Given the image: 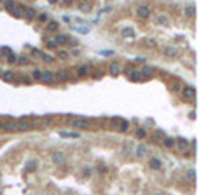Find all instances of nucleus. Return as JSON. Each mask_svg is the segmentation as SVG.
<instances>
[{
	"instance_id": "f257e3e1",
	"label": "nucleus",
	"mask_w": 199,
	"mask_h": 195,
	"mask_svg": "<svg viewBox=\"0 0 199 195\" xmlns=\"http://www.w3.org/2000/svg\"><path fill=\"white\" fill-rule=\"evenodd\" d=\"M72 127L73 129H79V131H86L91 127V122L87 119H82V117H75L72 119Z\"/></svg>"
},
{
	"instance_id": "f03ea898",
	"label": "nucleus",
	"mask_w": 199,
	"mask_h": 195,
	"mask_svg": "<svg viewBox=\"0 0 199 195\" xmlns=\"http://www.w3.org/2000/svg\"><path fill=\"white\" fill-rule=\"evenodd\" d=\"M136 16L140 17V19H149L150 16H152V9H150V5H147V3H142V5H138V9H136Z\"/></svg>"
},
{
	"instance_id": "7ed1b4c3",
	"label": "nucleus",
	"mask_w": 199,
	"mask_h": 195,
	"mask_svg": "<svg viewBox=\"0 0 199 195\" xmlns=\"http://www.w3.org/2000/svg\"><path fill=\"white\" fill-rule=\"evenodd\" d=\"M124 71H126V75H128L129 80H133V82H140V70H138V68H135L133 65H128Z\"/></svg>"
},
{
	"instance_id": "20e7f679",
	"label": "nucleus",
	"mask_w": 199,
	"mask_h": 195,
	"mask_svg": "<svg viewBox=\"0 0 199 195\" xmlns=\"http://www.w3.org/2000/svg\"><path fill=\"white\" fill-rule=\"evenodd\" d=\"M182 96L187 101H194L196 99V89L192 85H185V87H182Z\"/></svg>"
},
{
	"instance_id": "39448f33",
	"label": "nucleus",
	"mask_w": 199,
	"mask_h": 195,
	"mask_svg": "<svg viewBox=\"0 0 199 195\" xmlns=\"http://www.w3.org/2000/svg\"><path fill=\"white\" fill-rule=\"evenodd\" d=\"M52 75H54V80H58V82H68L70 80L68 70H58V71H52Z\"/></svg>"
},
{
	"instance_id": "423d86ee",
	"label": "nucleus",
	"mask_w": 199,
	"mask_h": 195,
	"mask_svg": "<svg viewBox=\"0 0 199 195\" xmlns=\"http://www.w3.org/2000/svg\"><path fill=\"white\" fill-rule=\"evenodd\" d=\"M51 159H52V162H54L56 166H65V162H66V157H65L63 152H52Z\"/></svg>"
},
{
	"instance_id": "0eeeda50",
	"label": "nucleus",
	"mask_w": 199,
	"mask_h": 195,
	"mask_svg": "<svg viewBox=\"0 0 199 195\" xmlns=\"http://www.w3.org/2000/svg\"><path fill=\"white\" fill-rule=\"evenodd\" d=\"M0 78L3 82H14L16 80V73H14V70H3L0 73Z\"/></svg>"
},
{
	"instance_id": "6e6552de",
	"label": "nucleus",
	"mask_w": 199,
	"mask_h": 195,
	"mask_svg": "<svg viewBox=\"0 0 199 195\" xmlns=\"http://www.w3.org/2000/svg\"><path fill=\"white\" fill-rule=\"evenodd\" d=\"M149 167L152 171H161L163 169V160L157 159V157H152V159H149Z\"/></svg>"
},
{
	"instance_id": "1a4fd4ad",
	"label": "nucleus",
	"mask_w": 199,
	"mask_h": 195,
	"mask_svg": "<svg viewBox=\"0 0 199 195\" xmlns=\"http://www.w3.org/2000/svg\"><path fill=\"white\" fill-rule=\"evenodd\" d=\"M16 124H17V131H30V129L33 127V124H31L28 119H21V120H17Z\"/></svg>"
},
{
	"instance_id": "9d476101",
	"label": "nucleus",
	"mask_w": 199,
	"mask_h": 195,
	"mask_svg": "<svg viewBox=\"0 0 199 195\" xmlns=\"http://www.w3.org/2000/svg\"><path fill=\"white\" fill-rule=\"evenodd\" d=\"M152 77H154V70H152V68L145 66V68L140 70V80H149V78H152Z\"/></svg>"
},
{
	"instance_id": "9b49d317",
	"label": "nucleus",
	"mask_w": 199,
	"mask_h": 195,
	"mask_svg": "<svg viewBox=\"0 0 199 195\" xmlns=\"http://www.w3.org/2000/svg\"><path fill=\"white\" fill-rule=\"evenodd\" d=\"M40 82H44V84H54L56 80H54V75H52V71H49V70H42V78H40Z\"/></svg>"
},
{
	"instance_id": "f8f14e48",
	"label": "nucleus",
	"mask_w": 199,
	"mask_h": 195,
	"mask_svg": "<svg viewBox=\"0 0 199 195\" xmlns=\"http://www.w3.org/2000/svg\"><path fill=\"white\" fill-rule=\"evenodd\" d=\"M164 54H166L168 58H177V56L180 54V51H178V47H175V45H168V47H164Z\"/></svg>"
},
{
	"instance_id": "ddd939ff",
	"label": "nucleus",
	"mask_w": 199,
	"mask_h": 195,
	"mask_svg": "<svg viewBox=\"0 0 199 195\" xmlns=\"http://www.w3.org/2000/svg\"><path fill=\"white\" fill-rule=\"evenodd\" d=\"M89 70H91L89 65H80V66H77L75 73H77V77H87L89 75Z\"/></svg>"
},
{
	"instance_id": "4468645a",
	"label": "nucleus",
	"mask_w": 199,
	"mask_h": 195,
	"mask_svg": "<svg viewBox=\"0 0 199 195\" xmlns=\"http://www.w3.org/2000/svg\"><path fill=\"white\" fill-rule=\"evenodd\" d=\"M156 23L161 24V26H168L170 24V16L168 14H157L156 16Z\"/></svg>"
},
{
	"instance_id": "2eb2a0df",
	"label": "nucleus",
	"mask_w": 199,
	"mask_h": 195,
	"mask_svg": "<svg viewBox=\"0 0 199 195\" xmlns=\"http://www.w3.org/2000/svg\"><path fill=\"white\" fill-rule=\"evenodd\" d=\"M68 40H70V37H68V35H65V33H58V35H56V38H54L56 45H66V44H68Z\"/></svg>"
},
{
	"instance_id": "dca6fc26",
	"label": "nucleus",
	"mask_w": 199,
	"mask_h": 195,
	"mask_svg": "<svg viewBox=\"0 0 199 195\" xmlns=\"http://www.w3.org/2000/svg\"><path fill=\"white\" fill-rule=\"evenodd\" d=\"M175 145H177V146H180L184 152H187V148L191 146V141H189V139H185V138H177V139H175Z\"/></svg>"
},
{
	"instance_id": "f3484780",
	"label": "nucleus",
	"mask_w": 199,
	"mask_h": 195,
	"mask_svg": "<svg viewBox=\"0 0 199 195\" xmlns=\"http://www.w3.org/2000/svg\"><path fill=\"white\" fill-rule=\"evenodd\" d=\"M73 30L75 31H79V33H89V30H91V26L89 24H84V23H79V24H73Z\"/></svg>"
},
{
	"instance_id": "a211bd4d",
	"label": "nucleus",
	"mask_w": 199,
	"mask_h": 195,
	"mask_svg": "<svg viewBox=\"0 0 199 195\" xmlns=\"http://www.w3.org/2000/svg\"><path fill=\"white\" fill-rule=\"evenodd\" d=\"M135 153H136V157H145L147 153H149V148L143 145V143H140L138 146H136V150H135Z\"/></svg>"
},
{
	"instance_id": "6ab92c4d",
	"label": "nucleus",
	"mask_w": 199,
	"mask_h": 195,
	"mask_svg": "<svg viewBox=\"0 0 199 195\" xmlns=\"http://www.w3.org/2000/svg\"><path fill=\"white\" fill-rule=\"evenodd\" d=\"M16 63H17L19 66H28V65L31 63V59H30L28 56H24V54H21V56H17V59H16Z\"/></svg>"
},
{
	"instance_id": "aec40b11",
	"label": "nucleus",
	"mask_w": 199,
	"mask_h": 195,
	"mask_svg": "<svg viewBox=\"0 0 199 195\" xmlns=\"http://www.w3.org/2000/svg\"><path fill=\"white\" fill-rule=\"evenodd\" d=\"M108 73L114 75V77H117V75L121 73V66H119L117 63H110V65H108Z\"/></svg>"
},
{
	"instance_id": "412c9836",
	"label": "nucleus",
	"mask_w": 199,
	"mask_h": 195,
	"mask_svg": "<svg viewBox=\"0 0 199 195\" xmlns=\"http://www.w3.org/2000/svg\"><path fill=\"white\" fill-rule=\"evenodd\" d=\"M163 145H164V148H168V150H171V148L177 146V145H175V138H170V136H164Z\"/></svg>"
},
{
	"instance_id": "4be33fe9",
	"label": "nucleus",
	"mask_w": 199,
	"mask_h": 195,
	"mask_svg": "<svg viewBox=\"0 0 199 195\" xmlns=\"http://www.w3.org/2000/svg\"><path fill=\"white\" fill-rule=\"evenodd\" d=\"M45 30L51 31V33H54V31L59 30V23H58V21H49V23L45 24Z\"/></svg>"
},
{
	"instance_id": "5701e85b",
	"label": "nucleus",
	"mask_w": 199,
	"mask_h": 195,
	"mask_svg": "<svg viewBox=\"0 0 199 195\" xmlns=\"http://www.w3.org/2000/svg\"><path fill=\"white\" fill-rule=\"evenodd\" d=\"M121 37H124V38L135 37V30H133L131 26H126V28H122V30H121Z\"/></svg>"
},
{
	"instance_id": "b1692460",
	"label": "nucleus",
	"mask_w": 199,
	"mask_h": 195,
	"mask_svg": "<svg viewBox=\"0 0 199 195\" xmlns=\"http://www.w3.org/2000/svg\"><path fill=\"white\" fill-rule=\"evenodd\" d=\"M24 17H26V19H30V21H31V19H35V17H37L35 9H33V7H26V9H24Z\"/></svg>"
},
{
	"instance_id": "393cba45",
	"label": "nucleus",
	"mask_w": 199,
	"mask_h": 195,
	"mask_svg": "<svg viewBox=\"0 0 199 195\" xmlns=\"http://www.w3.org/2000/svg\"><path fill=\"white\" fill-rule=\"evenodd\" d=\"M3 129H5V131H9V133H14V131H17V124H16V120H9V122H5Z\"/></svg>"
},
{
	"instance_id": "a878e982",
	"label": "nucleus",
	"mask_w": 199,
	"mask_h": 195,
	"mask_svg": "<svg viewBox=\"0 0 199 195\" xmlns=\"http://www.w3.org/2000/svg\"><path fill=\"white\" fill-rule=\"evenodd\" d=\"M37 167H38V162H37L35 159H33V160H28V164H26V171H28V173H35Z\"/></svg>"
},
{
	"instance_id": "bb28decb",
	"label": "nucleus",
	"mask_w": 199,
	"mask_h": 195,
	"mask_svg": "<svg viewBox=\"0 0 199 195\" xmlns=\"http://www.w3.org/2000/svg\"><path fill=\"white\" fill-rule=\"evenodd\" d=\"M40 59H42L44 63H49V65H51V63H54V56H52V54H49V52H42V54H40Z\"/></svg>"
},
{
	"instance_id": "cd10ccee",
	"label": "nucleus",
	"mask_w": 199,
	"mask_h": 195,
	"mask_svg": "<svg viewBox=\"0 0 199 195\" xmlns=\"http://www.w3.org/2000/svg\"><path fill=\"white\" fill-rule=\"evenodd\" d=\"M59 136H61V138H79L80 134L75 133V131H72V133H70V131H59Z\"/></svg>"
},
{
	"instance_id": "c85d7f7f",
	"label": "nucleus",
	"mask_w": 199,
	"mask_h": 195,
	"mask_svg": "<svg viewBox=\"0 0 199 195\" xmlns=\"http://www.w3.org/2000/svg\"><path fill=\"white\" fill-rule=\"evenodd\" d=\"M24 9H26V7H23V5H16L14 10H12V14L17 16V17H23V16H24Z\"/></svg>"
},
{
	"instance_id": "c756f323",
	"label": "nucleus",
	"mask_w": 199,
	"mask_h": 195,
	"mask_svg": "<svg viewBox=\"0 0 199 195\" xmlns=\"http://www.w3.org/2000/svg\"><path fill=\"white\" fill-rule=\"evenodd\" d=\"M135 136H136L138 139L147 138V129H145V127H138V129H136V133H135Z\"/></svg>"
},
{
	"instance_id": "7c9ffc66",
	"label": "nucleus",
	"mask_w": 199,
	"mask_h": 195,
	"mask_svg": "<svg viewBox=\"0 0 199 195\" xmlns=\"http://www.w3.org/2000/svg\"><path fill=\"white\" fill-rule=\"evenodd\" d=\"M80 174H82V178H89V176L93 174V167H91V166H84Z\"/></svg>"
},
{
	"instance_id": "2f4dec72",
	"label": "nucleus",
	"mask_w": 199,
	"mask_h": 195,
	"mask_svg": "<svg viewBox=\"0 0 199 195\" xmlns=\"http://www.w3.org/2000/svg\"><path fill=\"white\" fill-rule=\"evenodd\" d=\"M37 19L40 21V23H49L51 19H49V12H40L38 16H37Z\"/></svg>"
},
{
	"instance_id": "473e14b6",
	"label": "nucleus",
	"mask_w": 199,
	"mask_h": 195,
	"mask_svg": "<svg viewBox=\"0 0 199 195\" xmlns=\"http://www.w3.org/2000/svg\"><path fill=\"white\" fill-rule=\"evenodd\" d=\"M31 80H40L42 78V70H38V68H35L33 71H31V77H30Z\"/></svg>"
},
{
	"instance_id": "72a5a7b5",
	"label": "nucleus",
	"mask_w": 199,
	"mask_h": 195,
	"mask_svg": "<svg viewBox=\"0 0 199 195\" xmlns=\"http://www.w3.org/2000/svg\"><path fill=\"white\" fill-rule=\"evenodd\" d=\"M2 5H3V9H7V10H10V12H12V10H14V7H16V2L7 0V2H3Z\"/></svg>"
},
{
	"instance_id": "f704fd0d",
	"label": "nucleus",
	"mask_w": 199,
	"mask_h": 195,
	"mask_svg": "<svg viewBox=\"0 0 199 195\" xmlns=\"http://www.w3.org/2000/svg\"><path fill=\"white\" fill-rule=\"evenodd\" d=\"M128 127H129V122H128V120H119V131H121V133H126Z\"/></svg>"
},
{
	"instance_id": "c9c22d12",
	"label": "nucleus",
	"mask_w": 199,
	"mask_h": 195,
	"mask_svg": "<svg viewBox=\"0 0 199 195\" xmlns=\"http://www.w3.org/2000/svg\"><path fill=\"white\" fill-rule=\"evenodd\" d=\"M79 9H80L82 12H89V10L93 9V3H84V2H82V3H79Z\"/></svg>"
},
{
	"instance_id": "e433bc0d",
	"label": "nucleus",
	"mask_w": 199,
	"mask_h": 195,
	"mask_svg": "<svg viewBox=\"0 0 199 195\" xmlns=\"http://www.w3.org/2000/svg\"><path fill=\"white\" fill-rule=\"evenodd\" d=\"M184 14H185V16H189V17H192V16L196 14V9H194V5H189V7L184 10Z\"/></svg>"
},
{
	"instance_id": "4c0bfd02",
	"label": "nucleus",
	"mask_w": 199,
	"mask_h": 195,
	"mask_svg": "<svg viewBox=\"0 0 199 195\" xmlns=\"http://www.w3.org/2000/svg\"><path fill=\"white\" fill-rule=\"evenodd\" d=\"M68 51H65V49H58V58L59 59H68Z\"/></svg>"
},
{
	"instance_id": "58836bf2",
	"label": "nucleus",
	"mask_w": 199,
	"mask_h": 195,
	"mask_svg": "<svg viewBox=\"0 0 199 195\" xmlns=\"http://www.w3.org/2000/svg\"><path fill=\"white\" fill-rule=\"evenodd\" d=\"M7 54H9V56H7V61H9L10 65H14V63H16V59H17V56H16L14 52H7Z\"/></svg>"
},
{
	"instance_id": "ea45409f",
	"label": "nucleus",
	"mask_w": 199,
	"mask_h": 195,
	"mask_svg": "<svg viewBox=\"0 0 199 195\" xmlns=\"http://www.w3.org/2000/svg\"><path fill=\"white\" fill-rule=\"evenodd\" d=\"M187 176H189V180L194 183V178H196V171H194V167H191L189 169V173H187Z\"/></svg>"
},
{
	"instance_id": "a19ab883",
	"label": "nucleus",
	"mask_w": 199,
	"mask_h": 195,
	"mask_svg": "<svg viewBox=\"0 0 199 195\" xmlns=\"http://www.w3.org/2000/svg\"><path fill=\"white\" fill-rule=\"evenodd\" d=\"M45 45H47L49 49H54V47H58V45H56V42H54V38H49V40L45 42Z\"/></svg>"
},
{
	"instance_id": "79ce46f5",
	"label": "nucleus",
	"mask_w": 199,
	"mask_h": 195,
	"mask_svg": "<svg viewBox=\"0 0 199 195\" xmlns=\"http://www.w3.org/2000/svg\"><path fill=\"white\" fill-rule=\"evenodd\" d=\"M98 173H100V174H107V173H108L107 166H101V164H100V166H98Z\"/></svg>"
},
{
	"instance_id": "37998d69",
	"label": "nucleus",
	"mask_w": 199,
	"mask_h": 195,
	"mask_svg": "<svg viewBox=\"0 0 199 195\" xmlns=\"http://www.w3.org/2000/svg\"><path fill=\"white\" fill-rule=\"evenodd\" d=\"M66 45H68V47H77V45H79V42H77V40H75V38H70V40H68V44H66Z\"/></svg>"
},
{
	"instance_id": "c03bdc74",
	"label": "nucleus",
	"mask_w": 199,
	"mask_h": 195,
	"mask_svg": "<svg viewBox=\"0 0 199 195\" xmlns=\"http://www.w3.org/2000/svg\"><path fill=\"white\" fill-rule=\"evenodd\" d=\"M147 45H149V47H154V45H156V40H154V38H149V40H147Z\"/></svg>"
},
{
	"instance_id": "a18cd8bd",
	"label": "nucleus",
	"mask_w": 199,
	"mask_h": 195,
	"mask_svg": "<svg viewBox=\"0 0 199 195\" xmlns=\"http://www.w3.org/2000/svg\"><path fill=\"white\" fill-rule=\"evenodd\" d=\"M136 61H138V63H145L147 58H145V56H136Z\"/></svg>"
},
{
	"instance_id": "49530a36",
	"label": "nucleus",
	"mask_w": 199,
	"mask_h": 195,
	"mask_svg": "<svg viewBox=\"0 0 199 195\" xmlns=\"http://www.w3.org/2000/svg\"><path fill=\"white\" fill-rule=\"evenodd\" d=\"M93 77H94V78H100V77H103V70H98V71L93 75Z\"/></svg>"
},
{
	"instance_id": "de8ad7c7",
	"label": "nucleus",
	"mask_w": 199,
	"mask_h": 195,
	"mask_svg": "<svg viewBox=\"0 0 199 195\" xmlns=\"http://www.w3.org/2000/svg\"><path fill=\"white\" fill-rule=\"evenodd\" d=\"M31 54H33V56H40L42 51H38V49H31Z\"/></svg>"
},
{
	"instance_id": "09e8293b",
	"label": "nucleus",
	"mask_w": 199,
	"mask_h": 195,
	"mask_svg": "<svg viewBox=\"0 0 199 195\" xmlns=\"http://www.w3.org/2000/svg\"><path fill=\"white\" fill-rule=\"evenodd\" d=\"M23 82H24V84H31V82H33V80H31V78H30V77H23Z\"/></svg>"
},
{
	"instance_id": "8fccbe9b",
	"label": "nucleus",
	"mask_w": 199,
	"mask_h": 195,
	"mask_svg": "<svg viewBox=\"0 0 199 195\" xmlns=\"http://www.w3.org/2000/svg\"><path fill=\"white\" fill-rule=\"evenodd\" d=\"M100 54H101V56H110V54H112V51H101Z\"/></svg>"
},
{
	"instance_id": "3c124183",
	"label": "nucleus",
	"mask_w": 199,
	"mask_h": 195,
	"mask_svg": "<svg viewBox=\"0 0 199 195\" xmlns=\"http://www.w3.org/2000/svg\"><path fill=\"white\" fill-rule=\"evenodd\" d=\"M171 89H173V91H180V84H173Z\"/></svg>"
},
{
	"instance_id": "603ef678",
	"label": "nucleus",
	"mask_w": 199,
	"mask_h": 195,
	"mask_svg": "<svg viewBox=\"0 0 199 195\" xmlns=\"http://www.w3.org/2000/svg\"><path fill=\"white\" fill-rule=\"evenodd\" d=\"M3 126H5V122H3V120H2V119H0V131H2V129H3Z\"/></svg>"
},
{
	"instance_id": "864d4df0",
	"label": "nucleus",
	"mask_w": 199,
	"mask_h": 195,
	"mask_svg": "<svg viewBox=\"0 0 199 195\" xmlns=\"http://www.w3.org/2000/svg\"><path fill=\"white\" fill-rule=\"evenodd\" d=\"M154 195H164V194H154Z\"/></svg>"
},
{
	"instance_id": "5fc2aeb1",
	"label": "nucleus",
	"mask_w": 199,
	"mask_h": 195,
	"mask_svg": "<svg viewBox=\"0 0 199 195\" xmlns=\"http://www.w3.org/2000/svg\"><path fill=\"white\" fill-rule=\"evenodd\" d=\"M2 7H3V5H2V3H0V9H2Z\"/></svg>"
}]
</instances>
